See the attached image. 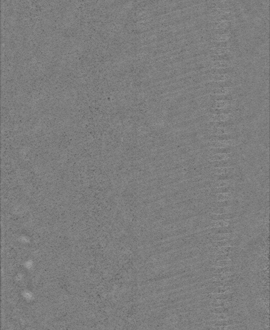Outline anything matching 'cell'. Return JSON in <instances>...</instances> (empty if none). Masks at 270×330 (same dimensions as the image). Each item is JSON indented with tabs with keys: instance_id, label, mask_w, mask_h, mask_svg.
I'll return each instance as SVG.
<instances>
[{
	"instance_id": "obj_11",
	"label": "cell",
	"mask_w": 270,
	"mask_h": 330,
	"mask_svg": "<svg viewBox=\"0 0 270 330\" xmlns=\"http://www.w3.org/2000/svg\"><path fill=\"white\" fill-rule=\"evenodd\" d=\"M233 170V168H217L215 169V173L218 175H221L223 173L231 172Z\"/></svg>"
},
{
	"instance_id": "obj_3",
	"label": "cell",
	"mask_w": 270,
	"mask_h": 330,
	"mask_svg": "<svg viewBox=\"0 0 270 330\" xmlns=\"http://www.w3.org/2000/svg\"><path fill=\"white\" fill-rule=\"evenodd\" d=\"M236 236H237V235L235 233L216 234V235L213 236V239H214V241H216L231 240V239H233L235 238Z\"/></svg>"
},
{
	"instance_id": "obj_10",
	"label": "cell",
	"mask_w": 270,
	"mask_h": 330,
	"mask_svg": "<svg viewBox=\"0 0 270 330\" xmlns=\"http://www.w3.org/2000/svg\"><path fill=\"white\" fill-rule=\"evenodd\" d=\"M232 157H233V156H232L231 153H227V154H225V153H223V154H216L213 156L212 158H211V160L220 161L228 159L229 158H232Z\"/></svg>"
},
{
	"instance_id": "obj_8",
	"label": "cell",
	"mask_w": 270,
	"mask_h": 330,
	"mask_svg": "<svg viewBox=\"0 0 270 330\" xmlns=\"http://www.w3.org/2000/svg\"><path fill=\"white\" fill-rule=\"evenodd\" d=\"M232 185H229L228 186H225V187L223 188H215V193L217 194V193H233V189Z\"/></svg>"
},
{
	"instance_id": "obj_2",
	"label": "cell",
	"mask_w": 270,
	"mask_h": 330,
	"mask_svg": "<svg viewBox=\"0 0 270 330\" xmlns=\"http://www.w3.org/2000/svg\"><path fill=\"white\" fill-rule=\"evenodd\" d=\"M236 215L233 213H226V214H221V215H218V214H211L210 218L212 220L215 221H222V220H231L233 218H235Z\"/></svg>"
},
{
	"instance_id": "obj_7",
	"label": "cell",
	"mask_w": 270,
	"mask_h": 330,
	"mask_svg": "<svg viewBox=\"0 0 270 330\" xmlns=\"http://www.w3.org/2000/svg\"><path fill=\"white\" fill-rule=\"evenodd\" d=\"M211 204H212L211 206L215 208L230 207V206L233 205V202H232V200H229V201H221V202H215Z\"/></svg>"
},
{
	"instance_id": "obj_4",
	"label": "cell",
	"mask_w": 270,
	"mask_h": 330,
	"mask_svg": "<svg viewBox=\"0 0 270 330\" xmlns=\"http://www.w3.org/2000/svg\"><path fill=\"white\" fill-rule=\"evenodd\" d=\"M214 196H215V201H216V202H221V201L233 199V193H217Z\"/></svg>"
},
{
	"instance_id": "obj_6",
	"label": "cell",
	"mask_w": 270,
	"mask_h": 330,
	"mask_svg": "<svg viewBox=\"0 0 270 330\" xmlns=\"http://www.w3.org/2000/svg\"><path fill=\"white\" fill-rule=\"evenodd\" d=\"M231 223V220H222L215 221L212 223V226L216 228L227 227Z\"/></svg>"
},
{
	"instance_id": "obj_5",
	"label": "cell",
	"mask_w": 270,
	"mask_h": 330,
	"mask_svg": "<svg viewBox=\"0 0 270 330\" xmlns=\"http://www.w3.org/2000/svg\"><path fill=\"white\" fill-rule=\"evenodd\" d=\"M211 211L215 214L221 215V214L231 213L233 211V208L231 207H221V208H214Z\"/></svg>"
},
{
	"instance_id": "obj_9",
	"label": "cell",
	"mask_w": 270,
	"mask_h": 330,
	"mask_svg": "<svg viewBox=\"0 0 270 330\" xmlns=\"http://www.w3.org/2000/svg\"><path fill=\"white\" fill-rule=\"evenodd\" d=\"M233 184V181L229 180H221L218 181L216 182L214 185V186L215 188H223L225 187V186H228L229 185H232Z\"/></svg>"
},
{
	"instance_id": "obj_1",
	"label": "cell",
	"mask_w": 270,
	"mask_h": 330,
	"mask_svg": "<svg viewBox=\"0 0 270 330\" xmlns=\"http://www.w3.org/2000/svg\"><path fill=\"white\" fill-rule=\"evenodd\" d=\"M238 243L239 242L236 241L235 238L233 239H231V240L217 241L215 243V246L218 247V248H222V247H233L235 246H237Z\"/></svg>"
}]
</instances>
